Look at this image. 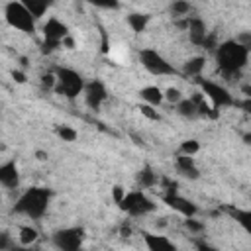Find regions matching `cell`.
<instances>
[{
  "instance_id": "6da1fadb",
  "label": "cell",
  "mask_w": 251,
  "mask_h": 251,
  "mask_svg": "<svg viewBox=\"0 0 251 251\" xmlns=\"http://www.w3.org/2000/svg\"><path fill=\"white\" fill-rule=\"evenodd\" d=\"M214 57H216L220 73L226 78H231V76H237L239 71L247 65L249 51L243 49L235 39H227L218 45V49L214 51Z\"/></svg>"
},
{
  "instance_id": "7a4b0ae2",
  "label": "cell",
  "mask_w": 251,
  "mask_h": 251,
  "mask_svg": "<svg viewBox=\"0 0 251 251\" xmlns=\"http://www.w3.org/2000/svg\"><path fill=\"white\" fill-rule=\"evenodd\" d=\"M49 200H51V190H49V188L31 186V188H27V190L16 200L14 210H16L18 214L25 216V218L39 220V218L47 212Z\"/></svg>"
},
{
  "instance_id": "3957f363",
  "label": "cell",
  "mask_w": 251,
  "mask_h": 251,
  "mask_svg": "<svg viewBox=\"0 0 251 251\" xmlns=\"http://www.w3.org/2000/svg\"><path fill=\"white\" fill-rule=\"evenodd\" d=\"M55 76H57V84H55L57 94H61L65 98H76L78 94L84 92L86 82L76 71H73L69 67H57Z\"/></svg>"
},
{
  "instance_id": "277c9868",
  "label": "cell",
  "mask_w": 251,
  "mask_h": 251,
  "mask_svg": "<svg viewBox=\"0 0 251 251\" xmlns=\"http://www.w3.org/2000/svg\"><path fill=\"white\" fill-rule=\"evenodd\" d=\"M4 16H6V22L24 31V33H33L35 29V18L29 14V10L25 8L24 2H8L6 8H4Z\"/></svg>"
},
{
  "instance_id": "5b68a950",
  "label": "cell",
  "mask_w": 251,
  "mask_h": 251,
  "mask_svg": "<svg viewBox=\"0 0 251 251\" xmlns=\"http://www.w3.org/2000/svg\"><path fill=\"white\" fill-rule=\"evenodd\" d=\"M127 216H133V218H139V216H147L151 214L157 204L143 192V190H131L126 194V198L118 204Z\"/></svg>"
},
{
  "instance_id": "8992f818",
  "label": "cell",
  "mask_w": 251,
  "mask_h": 251,
  "mask_svg": "<svg viewBox=\"0 0 251 251\" xmlns=\"http://www.w3.org/2000/svg\"><path fill=\"white\" fill-rule=\"evenodd\" d=\"M196 84L200 86L202 94L206 96V100L212 102L214 108H224V106H235L237 100L229 94V90L226 86H222L220 82H214V80H208V78H196Z\"/></svg>"
},
{
  "instance_id": "52a82bcc",
  "label": "cell",
  "mask_w": 251,
  "mask_h": 251,
  "mask_svg": "<svg viewBox=\"0 0 251 251\" xmlns=\"http://www.w3.org/2000/svg\"><path fill=\"white\" fill-rule=\"evenodd\" d=\"M139 61L141 65L151 73V75H157V76H171V75H176L178 71L173 67V63H169L159 51L155 49H141L139 51Z\"/></svg>"
},
{
  "instance_id": "ba28073f",
  "label": "cell",
  "mask_w": 251,
  "mask_h": 251,
  "mask_svg": "<svg viewBox=\"0 0 251 251\" xmlns=\"http://www.w3.org/2000/svg\"><path fill=\"white\" fill-rule=\"evenodd\" d=\"M53 243L59 251H80L84 243V229L82 227H65L55 231Z\"/></svg>"
},
{
  "instance_id": "9c48e42d",
  "label": "cell",
  "mask_w": 251,
  "mask_h": 251,
  "mask_svg": "<svg viewBox=\"0 0 251 251\" xmlns=\"http://www.w3.org/2000/svg\"><path fill=\"white\" fill-rule=\"evenodd\" d=\"M82 94H84L86 104H88L92 110H98V108L108 100V90H106L104 82H100V80H90V82H86Z\"/></svg>"
},
{
  "instance_id": "30bf717a",
  "label": "cell",
  "mask_w": 251,
  "mask_h": 251,
  "mask_svg": "<svg viewBox=\"0 0 251 251\" xmlns=\"http://www.w3.org/2000/svg\"><path fill=\"white\" fill-rule=\"evenodd\" d=\"M163 200H165V204L167 206H171L175 212H178L182 218H194L196 216V212H198V208L190 202V200H186L184 196H180L178 192H169V194H163Z\"/></svg>"
},
{
  "instance_id": "8fae6325",
  "label": "cell",
  "mask_w": 251,
  "mask_h": 251,
  "mask_svg": "<svg viewBox=\"0 0 251 251\" xmlns=\"http://www.w3.org/2000/svg\"><path fill=\"white\" fill-rule=\"evenodd\" d=\"M67 33H69L67 25H65L63 22H59L57 18H49V20H47V24L43 25V37H45V41L63 43V41H65V37H69Z\"/></svg>"
},
{
  "instance_id": "7c38bea8",
  "label": "cell",
  "mask_w": 251,
  "mask_h": 251,
  "mask_svg": "<svg viewBox=\"0 0 251 251\" xmlns=\"http://www.w3.org/2000/svg\"><path fill=\"white\" fill-rule=\"evenodd\" d=\"M186 29H188V39H190V43H194V45H198V47H204V41H206V37L210 35V31H208L204 20H202V18H194V16L188 18Z\"/></svg>"
},
{
  "instance_id": "4fadbf2b",
  "label": "cell",
  "mask_w": 251,
  "mask_h": 251,
  "mask_svg": "<svg viewBox=\"0 0 251 251\" xmlns=\"http://www.w3.org/2000/svg\"><path fill=\"white\" fill-rule=\"evenodd\" d=\"M0 182L6 188H18L20 184V173H18V165L14 159L6 161L0 165Z\"/></svg>"
},
{
  "instance_id": "5bb4252c",
  "label": "cell",
  "mask_w": 251,
  "mask_h": 251,
  "mask_svg": "<svg viewBox=\"0 0 251 251\" xmlns=\"http://www.w3.org/2000/svg\"><path fill=\"white\" fill-rule=\"evenodd\" d=\"M143 241L147 251H176V245L167 237L159 233H143Z\"/></svg>"
},
{
  "instance_id": "9a60e30c",
  "label": "cell",
  "mask_w": 251,
  "mask_h": 251,
  "mask_svg": "<svg viewBox=\"0 0 251 251\" xmlns=\"http://www.w3.org/2000/svg\"><path fill=\"white\" fill-rule=\"evenodd\" d=\"M176 169L182 176H188V178H198L200 173H198V167L194 163V157H188V155H180L176 157Z\"/></svg>"
},
{
  "instance_id": "2e32d148",
  "label": "cell",
  "mask_w": 251,
  "mask_h": 251,
  "mask_svg": "<svg viewBox=\"0 0 251 251\" xmlns=\"http://www.w3.org/2000/svg\"><path fill=\"white\" fill-rule=\"evenodd\" d=\"M139 96L145 100V104L149 106H159L165 100V92L159 86H145L139 90Z\"/></svg>"
},
{
  "instance_id": "e0dca14e",
  "label": "cell",
  "mask_w": 251,
  "mask_h": 251,
  "mask_svg": "<svg viewBox=\"0 0 251 251\" xmlns=\"http://www.w3.org/2000/svg\"><path fill=\"white\" fill-rule=\"evenodd\" d=\"M227 214L251 235V210H241V208H233V206H229L227 208Z\"/></svg>"
},
{
  "instance_id": "ac0fdd59",
  "label": "cell",
  "mask_w": 251,
  "mask_h": 251,
  "mask_svg": "<svg viewBox=\"0 0 251 251\" xmlns=\"http://www.w3.org/2000/svg\"><path fill=\"white\" fill-rule=\"evenodd\" d=\"M204 65H206V59H204V57H192V59H188V61L184 63L182 75H184V76H194V78H198L200 73L204 71Z\"/></svg>"
},
{
  "instance_id": "d6986e66",
  "label": "cell",
  "mask_w": 251,
  "mask_h": 251,
  "mask_svg": "<svg viewBox=\"0 0 251 251\" xmlns=\"http://www.w3.org/2000/svg\"><path fill=\"white\" fill-rule=\"evenodd\" d=\"M175 108H176V112H178L182 118H188V120H194V118L200 116V114H198V108H196V104H194L192 98H182Z\"/></svg>"
},
{
  "instance_id": "ffe728a7",
  "label": "cell",
  "mask_w": 251,
  "mask_h": 251,
  "mask_svg": "<svg viewBox=\"0 0 251 251\" xmlns=\"http://www.w3.org/2000/svg\"><path fill=\"white\" fill-rule=\"evenodd\" d=\"M147 24H149V14L133 12V14H129V16H127V25H129V27H131L135 33H141V31H145Z\"/></svg>"
},
{
  "instance_id": "44dd1931",
  "label": "cell",
  "mask_w": 251,
  "mask_h": 251,
  "mask_svg": "<svg viewBox=\"0 0 251 251\" xmlns=\"http://www.w3.org/2000/svg\"><path fill=\"white\" fill-rule=\"evenodd\" d=\"M137 182H139L141 188H151V186H155L159 182V178H157V173H153L151 167H143L137 173Z\"/></svg>"
},
{
  "instance_id": "7402d4cb",
  "label": "cell",
  "mask_w": 251,
  "mask_h": 251,
  "mask_svg": "<svg viewBox=\"0 0 251 251\" xmlns=\"http://www.w3.org/2000/svg\"><path fill=\"white\" fill-rule=\"evenodd\" d=\"M37 229L31 227V226H22L20 231H18V239L22 243V247H31V243L37 241Z\"/></svg>"
},
{
  "instance_id": "603a6c76",
  "label": "cell",
  "mask_w": 251,
  "mask_h": 251,
  "mask_svg": "<svg viewBox=\"0 0 251 251\" xmlns=\"http://www.w3.org/2000/svg\"><path fill=\"white\" fill-rule=\"evenodd\" d=\"M24 4H25V8L29 10V14H31L35 20L41 18V16L47 12V8H49V2H43V0H25Z\"/></svg>"
},
{
  "instance_id": "cb8c5ba5",
  "label": "cell",
  "mask_w": 251,
  "mask_h": 251,
  "mask_svg": "<svg viewBox=\"0 0 251 251\" xmlns=\"http://www.w3.org/2000/svg\"><path fill=\"white\" fill-rule=\"evenodd\" d=\"M190 10H192V6L188 2H184V0H176V2L171 4V14L175 18H188Z\"/></svg>"
},
{
  "instance_id": "d4e9b609",
  "label": "cell",
  "mask_w": 251,
  "mask_h": 251,
  "mask_svg": "<svg viewBox=\"0 0 251 251\" xmlns=\"http://www.w3.org/2000/svg\"><path fill=\"white\" fill-rule=\"evenodd\" d=\"M198 151H200V143H198L196 139H186V141H182V143H180V149H178L180 155H188V157L196 155Z\"/></svg>"
},
{
  "instance_id": "484cf974",
  "label": "cell",
  "mask_w": 251,
  "mask_h": 251,
  "mask_svg": "<svg viewBox=\"0 0 251 251\" xmlns=\"http://www.w3.org/2000/svg\"><path fill=\"white\" fill-rule=\"evenodd\" d=\"M57 135L63 139V141H75L78 137L76 129H73L71 126H57Z\"/></svg>"
},
{
  "instance_id": "4316f807",
  "label": "cell",
  "mask_w": 251,
  "mask_h": 251,
  "mask_svg": "<svg viewBox=\"0 0 251 251\" xmlns=\"http://www.w3.org/2000/svg\"><path fill=\"white\" fill-rule=\"evenodd\" d=\"M165 100L176 106V104L182 100V92H180L178 88H167V90H165Z\"/></svg>"
},
{
  "instance_id": "83f0119b",
  "label": "cell",
  "mask_w": 251,
  "mask_h": 251,
  "mask_svg": "<svg viewBox=\"0 0 251 251\" xmlns=\"http://www.w3.org/2000/svg\"><path fill=\"white\" fill-rule=\"evenodd\" d=\"M184 227L188 231H192V233H202L204 231V224L196 222L194 218H184Z\"/></svg>"
},
{
  "instance_id": "f1b7e54d",
  "label": "cell",
  "mask_w": 251,
  "mask_h": 251,
  "mask_svg": "<svg viewBox=\"0 0 251 251\" xmlns=\"http://www.w3.org/2000/svg\"><path fill=\"white\" fill-rule=\"evenodd\" d=\"M139 110H141V114H143L145 118H149V120H153V122H157V120L161 118V116H159V112L155 110V106H149V104H143V106H141Z\"/></svg>"
},
{
  "instance_id": "f546056e",
  "label": "cell",
  "mask_w": 251,
  "mask_h": 251,
  "mask_svg": "<svg viewBox=\"0 0 251 251\" xmlns=\"http://www.w3.org/2000/svg\"><path fill=\"white\" fill-rule=\"evenodd\" d=\"M55 84H57V76H55V73L41 75V86H43V88H53V90H55Z\"/></svg>"
},
{
  "instance_id": "4dcf8cb0",
  "label": "cell",
  "mask_w": 251,
  "mask_h": 251,
  "mask_svg": "<svg viewBox=\"0 0 251 251\" xmlns=\"http://www.w3.org/2000/svg\"><path fill=\"white\" fill-rule=\"evenodd\" d=\"M243 49H247V51H251V31H241L239 35H237V39H235Z\"/></svg>"
},
{
  "instance_id": "1f68e13d",
  "label": "cell",
  "mask_w": 251,
  "mask_h": 251,
  "mask_svg": "<svg viewBox=\"0 0 251 251\" xmlns=\"http://www.w3.org/2000/svg\"><path fill=\"white\" fill-rule=\"evenodd\" d=\"M112 194H114V202L120 204V202L126 198L127 192H126V188H122V186H114V188H112Z\"/></svg>"
},
{
  "instance_id": "d6a6232c",
  "label": "cell",
  "mask_w": 251,
  "mask_h": 251,
  "mask_svg": "<svg viewBox=\"0 0 251 251\" xmlns=\"http://www.w3.org/2000/svg\"><path fill=\"white\" fill-rule=\"evenodd\" d=\"M196 251H218L216 247H212L210 243H206V241H196Z\"/></svg>"
},
{
  "instance_id": "836d02e7",
  "label": "cell",
  "mask_w": 251,
  "mask_h": 251,
  "mask_svg": "<svg viewBox=\"0 0 251 251\" xmlns=\"http://www.w3.org/2000/svg\"><path fill=\"white\" fill-rule=\"evenodd\" d=\"M235 106H239L245 114H249L251 116V98H245V100H241V102H237Z\"/></svg>"
},
{
  "instance_id": "e575fe53",
  "label": "cell",
  "mask_w": 251,
  "mask_h": 251,
  "mask_svg": "<svg viewBox=\"0 0 251 251\" xmlns=\"http://www.w3.org/2000/svg\"><path fill=\"white\" fill-rule=\"evenodd\" d=\"M12 76H14V80H16V82H25V75H24L20 69H16V71L12 73Z\"/></svg>"
},
{
  "instance_id": "d590c367",
  "label": "cell",
  "mask_w": 251,
  "mask_h": 251,
  "mask_svg": "<svg viewBox=\"0 0 251 251\" xmlns=\"http://www.w3.org/2000/svg\"><path fill=\"white\" fill-rule=\"evenodd\" d=\"M241 92L245 94V98H251V84H243L241 86Z\"/></svg>"
},
{
  "instance_id": "8d00e7d4",
  "label": "cell",
  "mask_w": 251,
  "mask_h": 251,
  "mask_svg": "<svg viewBox=\"0 0 251 251\" xmlns=\"http://www.w3.org/2000/svg\"><path fill=\"white\" fill-rule=\"evenodd\" d=\"M12 251H39V249H31V247H14Z\"/></svg>"
},
{
  "instance_id": "74e56055",
  "label": "cell",
  "mask_w": 251,
  "mask_h": 251,
  "mask_svg": "<svg viewBox=\"0 0 251 251\" xmlns=\"http://www.w3.org/2000/svg\"><path fill=\"white\" fill-rule=\"evenodd\" d=\"M37 159H39V161H45V159H47V153H43V151H37Z\"/></svg>"
},
{
  "instance_id": "f35d334b",
  "label": "cell",
  "mask_w": 251,
  "mask_h": 251,
  "mask_svg": "<svg viewBox=\"0 0 251 251\" xmlns=\"http://www.w3.org/2000/svg\"><path fill=\"white\" fill-rule=\"evenodd\" d=\"M243 141H245L247 145H251V133H243Z\"/></svg>"
}]
</instances>
